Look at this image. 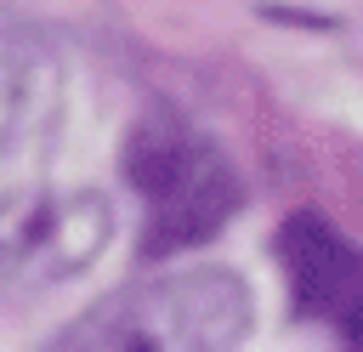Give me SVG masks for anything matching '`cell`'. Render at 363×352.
Returning <instances> with one entry per match:
<instances>
[{
	"instance_id": "cell-1",
	"label": "cell",
	"mask_w": 363,
	"mask_h": 352,
	"mask_svg": "<svg viewBox=\"0 0 363 352\" xmlns=\"http://www.w3.org/2000/svg\"><path fill=\"white\" fill-rule=\"evenodd\" d=\"M125 176L142 199V255H176L187 244H204L244 204L233 159L176 108H147L130 125Z\"/></svg>"
},
{
	"instance_id": "cell-2",
	"label": "cell",
	"mask_w": 363,
	"mask_h": 352,
	"mask_svg": "<svg viewBox=\"0 0 363 352\" xmlns=\"http://www.w3.org/2000/svg\"><path fill=\"white\" fill-rule=\"evenodd\" d=\"M255 324L250 284L233 267H176L159 278H142L108 301H96L85 318H74L51 346H113V352H221L238 346Z\"/></svg>"
},
{
	"instance_id": "cell-3",
	"label": "cell",
	"mask_w": 363,
	"mask_h": 352,
	"mask_svg": "<svg viewBox=\"0 0 363 352\" xmlns=\"http://www.w3.org/2000/svg\"><path fill=\"white\" fill-rule=\"evenodd\" d=\"M113 238V204L85 182L17 187L0 199V301H34L85 267Z\"/></svg>"
},
{
	"instance_id": "cell-4",
	"label": "cell",
	"mask_w": 363,
	"mask_h": 352,
	"mask_svg": "<svg viewBox=\"0 0 363 352\" xmlns=\"http://www.w3.org/2000/svg\"><path fill=\"white\" fill-rule=\"evenodd\" d=\"M278 261H284L295 307L312 324L335 329L340 341L363 346V250L340 238L323 216L295 210L278 233Z\"/></svg>"
},
{
	"instance_id": "cell-5",
	"label": "cell",
	"mask_w": 363,
	"mask_h": 352,
	"mask_svg": "<svg viewBox=\"0 0 363 352\" xmlns=\"http://www.w3.org/2000/svg\"><path fill=\"white\" fill-rule=\"evenodd\" d=\"M62 108V57L40 23L0 6V153L40 142Z\"/></svg>"
}]
</instances>
